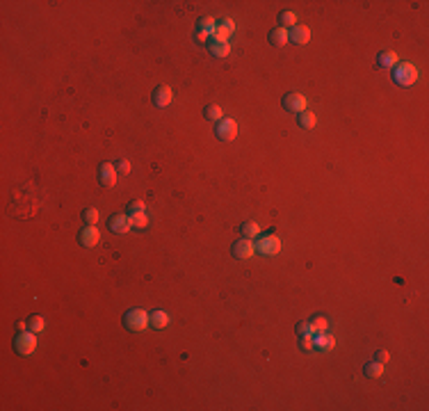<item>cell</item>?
Masks as SVG:
<instances>
[{"label": "cell", "instance_id": "cell-34", "mask_svg": "<svg viewBox=\"0 0 429 411\" xmlns=\"http://www.w3.org/2000/svg\"><path fill=\"white\" fill-rule=\"evenodd\" d=\"M194 37H197L199 44H208V39H210V34H208V32H201V30H197V34H194Z\"/></svg>", "mask_w": 429, "mask_h": 411}, {"label": "cell", "instance_id": "cell-28", "mask_svg": "<svg viewBox=\"0 0 429 411\" xmlns=\"http://www.w3.org/2000/svg\"><path fill=\"white\" fill-rule=\"evenodd\" d=\"M82 219H85L87 226H94L99 222V210L96 208H87V210H82Z\"/></svg>", "mask_w": 429, "mask_h": 411}, {"label": "cell", "instance_id": "cell-22", "mask_svg": "<svg viewBox=\"0 0 429 411\" xmlns=\"http://www.w3.org/2000/svg\"><path fill=\"white\" fill-rule=\"evenodd\" d=\"M278 23H281V27H285V30H288V27L292 30V27L297 26V14L290 12V9H285V12L278 14Z\"/></svg>", "mask_w": 429, "mask_h": 411}, {"label": "cell", "instance_id": "cell-35", "mask_svg": "<svg viewBox=\"0 0 429 411\" xmlns=\"http://www.w3.org/2000/svg\"><path fill=\"white\" fill-rule=\"evenodd\" d=\"M219 26H224V27H228V30H231V32H233V30H235V23H233V21H231V19H224V21H219Z\"/></svg>", "mask_w": 429, "mask_h": 411}, {"label": "cell", "instance_id": "cell-8", "mask_svg": "<svg viewBox=\"0 0 429 411\" xmlns=\"http://www.w3.org/2000/svg\"><path fill=\"white\" fill-rule=\"evenodd\" d=\"M78 242L82 247H87V249H92V247H96L101 242V231L96 229V226H82L78 233Z\"/></svg>", "mask_w": 429, "mask_h": 411}, {"label": "cell", "instance_id": "cell-25", "mask_svg": "<svg viewBox=\"0 0 429 411\" xmlns=\"http://www.w3.org/2000/svg\"><path fill=\"white\" fill-rule=\"evenodd\" d=\"M27 327H30V332L41 334V332H44V327H46V320L34 313V315H30V320H27Z\"/></svg>", "mask_w": 429, "mask_h": 411}, {"label": "cell", "instance_id": "cell-4", "mask_svg": "<svg viewBox=\"0 0 429 411\" xmlns=\"http://www.w3.org/2000/svg\"><path fill=\"white\" fill-rule=\"evenodd\" d=\"M256 252L263 254V256H277L281 252V238L274 235V233H267V235H260L256 242Z\"/></svg>", "mask_w": 429, "mask_h": 411}, {"label": "cell", "instance_id": "cell-33", "mask_svg": "<svg viewBox=\"0 0 429 411\" xmlns=\"http://www.w3.org/2000/svg\"><path fill=\"white\" fill-rule=\"evenodd\" d=\"M388 359H390V354L386 350H377L375 352V361H379V363H386Z\"/></svg>", "mask_w": 429, "mask_h": 411}, {"label": "cell", "instance_id": "cell-10", "mask_svg": "<svg viewBox=\"0 0 429 411\" xmlns=\"http://www.w3.org/2000/svg\"><path fill=\"white\" fill-rule=\"evenodd\" d=\"M99 183L103 187H112L117 183V167L110 162H101L99 167Z\"/></svg>", "mask_w": 429, "mask_h": 411}, {"label": "cell", "instance_id": "cell-11", "mask_svg": "<svg viewBox=\"0 0 429 411\" xmlns=\"http://www.w3.org/2000/svg\"><path fill=\"white\" fill-rule=\"evenodd\" d=\"M172 99H174L172 87L160 85V87L153 89V103H155V107H167L169 103H172Z\"/></svg>", "mask_w": 429, "mask_h": 411}, {"label": "cell", "instance_id": "cell-32", "mask_svg": "<svg viewBox=\"0 0 429 411\" xmlns=\"http://www.w3.org/2000/svg\"><path fill=\"white\" fill-rule=\"evenodd\" d=\"M299 347L304 352L313 350V347H315V345H313V336H302V338H299Z\"/></svg>", "mask_w": 429, "mask_h": 411}, {"label": "cell", "instance_id": "cell-3", "mask_svg": "<svg viewBox=\"0 0 429 411\" xmlns=\"http://www.w3.org/2000/svg\"><path fill=\"white\" fill-rule=\"evenodd\" d=\"M37 350V334L34 332H21L16 338H14V352L21 354V357H30Z\"/></svg>", "mask_w": 429, "mask_h": 411}, {"label": "cell", "instance_id": "cell-9", "mask_svg": "<svg viewBox=\"0 0 429 411\" xmlns=\"http://www.w3.org/2000/svg\"><path fill=\"white\" fill-rule=\"evenodd\" d=\"M107 226H110V231H112V233H119V235H124V233H128L132 229L130 217H128V215H124V212H114V215H110Z\"/></svg>", "mask_w": 429, "mask_h": 411}, {"label": "cell", "instance_id": "cell-27", "mask_svg": "<svg viewBox=\"0 0 429 411\" xmlns=\"http://www.w3.org/2000/svg\"><path fill=\"white\" fill-rule=\"evenodd\" d=\"M231 30L228 27H224V26H219L217 23V27H215V32H212V39L215 41H228V37H231Z\"/></svg>", "mask_w": 429, "mask_h": 411}, {"label": "cell", "instance_id": "cell-30", "mask_svg": "<svg viewBox=\"0 0 429 411\" xmlns=\"http://www.w3.org/2000/svg\"><path fill=\"white\" fill-rule=\"evenodd\" d=\"M117 172H121L124 176H128L130 174V160H126V158H121V160H117Z\"/></svg>", "mask_w": 429, "mask_h": 411}, {"label": "cell", "instance_id": "cell-19", "mask_svg": "<svg viewBox=\"0 0 429 411\" xmlns=\"http://www.w3.org/2000/svg\"><path fill=\"white\" fill-rule=\"evenodd\" d=\"M363 372H365V377H370V379H379L383 375V363H379V361H370V363L363 365Z\"/></svg>", "mask_w": 429, "mask_h": 411}, {"label": "cell", "instance_id": "cell-12", "mask_svg": "<svg viewBox=\"0 0 429 411\" xmlns=\"http://www.w3.org/2000/svg\"><path fill=\"white\" fill-rule=\"evenodd\" d=\"M313 345H315L317 350H322V352H331L333 347H336V338H333L331 334H327V332H317V334H313Z\"/></svg>", "mask_w": 429, "mask_h": 411}, {"label": "cell", "instance_id": "cell-2", "mask_svg": "<svg viewBox=\"0 0 429 411\" xmlns=\"http://www.w3.org/2000/svg\"><path fill=\"white\" fill-rule=\"evenodd\" d=\"M393 80H395L400 87H411L418 80V69L416 64L411 62H402V64H395V73H393Z\"/></svg>", "mask_w": 429, "mask_h": 411}, {"label": "cell", "instance_id": "cell-23", "mask_svg": "<svg viewBox=\"0 0 429 411\" xmlns=\"http://www.w3.org/2000/svg\"><path fill=\"white\" fill-rule=\"evenodd\" d=\"M242 235L249 240L258 238V235H260V224H256V222H245V224H242Z\"/></svg>", "mask_w": 429, "mask_h": 411}, {"label": "cell", "instance_id": "cell-26", "mask_svg": "<svg viewBox=\"0 0 429 411\" xmlns=\"http://www.w3.org/2000/svg\"><path fill=\"white\" fill-rule=\"evenodd\" d=\"M295 332H297V336L302 338V336H313V325L310 322H306V320H299L297 322V327H295Z\"/></svg>", "mask_w": 429, "mask_h": 411}, {"label": "cell", "instance_id": "cell-31", "mask_svg": "<svg viewBox=\"0 0 429 411\" xmlns=\"http://www.w3.org/2000/svg\"><path fill=\"white\" fill-rule=\"evenodd\" d=\"M144 208H146V204L142 199H132L130 204H128V210L130 212H144Z\"/></svg>", "mask_w": 429, "mask_h": 411}, {"label": "cell", "instance_id": "cell-15", "mask_svg": "<svg viewBox=\"0 0 429 411\" xmlns=\"http://www.w3.org/2000/svg\"><path fill=\"white\" fill-rule=\"evenodd\" d=\"M208 51H210V55H215V57H226V55L231 53V44H228V41L210 39L208 41Z\"/></svg>", "mask_w": 429, "mask_h": 411}, {"label": "cell", "instance_id": "cell-21", "mask_svg": "<svg viewBox=\"0 0 429 411\" xmlns=\"http://www.w3.org/2000/svg\"><path fill=\"white\" fill-rule=\"evenodd\" d=\"M215 27H217V21L212 19V16H201V19L197 21V30L208 32L210 37H212V32H215Z\"/></svg>", "mask_w": 429, "mask_h": 411}, {"label": "cell", "instance_id": "cell-18", "mask_svg": "<svg viewBox=\"0 0 429 411\" xmlns=\"http://www.w3.org/2000/svg\"><path fill=\"white\" fill-rule=\"evenodd\" d=\"M149 318H151V327H155V329H165L169 325L167 311H153V313H149Z\"/></svg>", "mask_w": 429, "mask_h": 411}, {"label": "cell", "instance_id": "cell-20", "mask_svg": "<svg viewBox=\"0 0 429 411\" xmlns=\"http://www.w3.org/2000/svg\"><path fill=\"white\" fill-rule=\"evenodd\" d=\"M203 117H205L208 121H217V124H219V121L224 119V112H222V107H219V105L210 103V105L203 107Z\"/></svg>", "mask_w": 429, "mask_h": 411}, {"label": "cell", "instance_id": "cell-29", "mask_svg": "<svg viewBox=\"0 0 429 411\" xmlns=\"http://www.w3.org/2000/svg\"><path fill=\"white\" fill-rule=\"evenodd\" d=\"M310 325H313V332H327V327H329V322H327V318L324 315H315V318L310 320Z\"/></svg>", "mask_w": 429, "mask_h": 411}, {"label": "cell", "instance_id": "cell-6", "mask_svg": "<svg viewBox=\"0 0 429 411\" xmlns=\"http://www.w3.org/2000/svg\"><path fill=\"white\" fill-rule=\"evenodd\" d=\"M231 252L238 260H249L251 256L256 254V245H253L249 238H242V240H235V242H233Z\"/></svg>", "mask_w": 429, "mask_h": 411}, {"label": "cell", "instance_id": "cell-7", "mask_svg": "<svg viewBox=\"0 0 429 411\" xmlns=\"http://www.w3.org/2000/svg\"><path fill=\"white\" fill-rule=\"evenodd\" d=\"M215 135L222 142H233V139L238 137V124L233 119H222L217 124V128H215Z\"/></svg>", "mask_w": 429, "mask_h": 411}, {"label": "cell", "instance_id": "cell-17", "mask_svg": "<svg viewBox=\"0 0 429 411\" xmlns=\"http://www.w3.org/2000/svg\"><path fill=\"white\" fill-rule=\"evenodd\" d=\"M317 124V117L313 112H308V110H304V112L297 114V126L304 128V130H310V128H315Z\"/></svg>", "mask_w": 429, "mask_h": 411}, {"label": "cell", "instance_id": "cell-16", "mask_svg": "<svg viewBox=\"0 0 429 411\" xmlns=\"http://www.w3.org/2000/svg\"><path fill=\"white\" fill-rule=\"evenodd\" d=\"M397 64V55L393 53V51H381V53L377 55V67L379 69H390Z\"/></svg>", "mask_w": 429, "mask_h": 411}, {"label": "cell", "instance_id": "cell-14", "mask_svg": "<svg viewBox=\"0 0 429 411\" xmlns=\"http://www.w3.org/2000/svg\"><path fill=\"white\" fill-rule=\"evenodd\" d=\"M267 39H270V44L272 46H277V48H281V46H285L288 44V30L285 27H281V26H277V27H272L270 30V34H267Z\"/></svg>", "mask_w": 429, "mask_h": 411}, {"label": "cell", "instance_id": "cell-1", "mask_svg": "<svg viewBox=\"0 0 429 411\" xmlns=\"http://www.w3.org/2000/svg\"><path fill=\"white\" fill-rule=\"evenodd\" d=\"M149 325H151V318H149V313L144 308H130V311H126V315H124L126 329H130V332H144Z\"/></svg>", "mask_w": 429, "mask_h": 411}, {"label": "cell", "instance_id": "cell-13", "mask_svg": "<svg viewBox=\"0 0 429 411\" xmlns=\"http://www.w3.org/2000/svg\"><path fill=\"white\" fill-rule=\"evenodd\" d=\"M288 39L292 41V44H297V46H306L310 41V30L306 26H295L288 32Z\"/></svg>", "mask_w": 429, "mask_h": 411}, {"label": "cell", "instance_id": "cell-24", "mask_svg": "<svg viewBox=\"0 0 429 411\" xmlns=\"http://www.w3.org/2000/svg\"><path fill=\"white\" fill-rule=\"evenodd\" d=\"M128 217H130L132 229H146V226H149V217H146V212H130Z\"/></svg>", "mask_w": 429, "mask_h": 411}, {"label": "cell", "instance_id": "cell-5", "mask_svg": "<svg viewBox=\"0 0 429 411\" xmlns=\"http://www.w3.org/2000/svg\"><path fill=\"white\" fill-rule=\"evenodd\" d=\"M281 105L285 107V110H290V112H304L306 105H308V101H306L304 94H299V92H290V94H285L283 101H281Z\"/></svg>", "mask_w": 429, "mask_h": 411}]
</instances>
